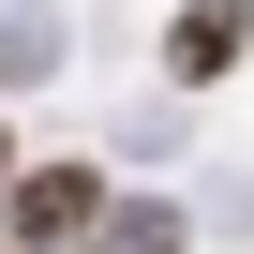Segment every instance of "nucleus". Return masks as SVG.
<instances>
[{"label":"nucleus","instance_id":"1","mask_svg":"<svg viewBox=\"0 0 254 254\" xmlns=\"http://www.w3.org/2000/svg\"><path fill=\"white\" fill-rule=\"evenodd\" d=\"M90 224H105V180H90V165H15L0 254H90Z\"/></svg>","mask_w":254,"mask_h":254},{"label":"nucleus","instance_id":"2","mask_svg":"<svg viewBox=\"0 0 254 254\" xmlns=\"http://www.w3.org/2000/svg\"><path fill=\"white\" fill-rule=\"evenodd\" d=\"M239 60H254V0H180V15H165V75L180 90H209Z\"/></svg>","mask_w":254,"mask_h":254},{"label":"nucleus","instance_id":"3","mask_svg":"<svg viewBox=\"0 0 254 254\" xmlns=\"http://www.w3.org/2000/svg\"><path fill=\"white\" fill-rule=\"evenodd\" d=\"M105 254H180V209L135 194V209H105Z\"/></svg>","mask_w":254,"mask_h":254},{"label":"nucleus","instance_id":"4","mask_svg":"<svg viewBox=\"0 0 254 254\" xmlns=\"http://www.w3.org/2000/svg\"><path fill=\"white\" fill-rule=\"evenodd\" d=\"M0 194H15V135H0Z\"/></svg>","mask_w":254,"mask_h":254}]
</instances>
